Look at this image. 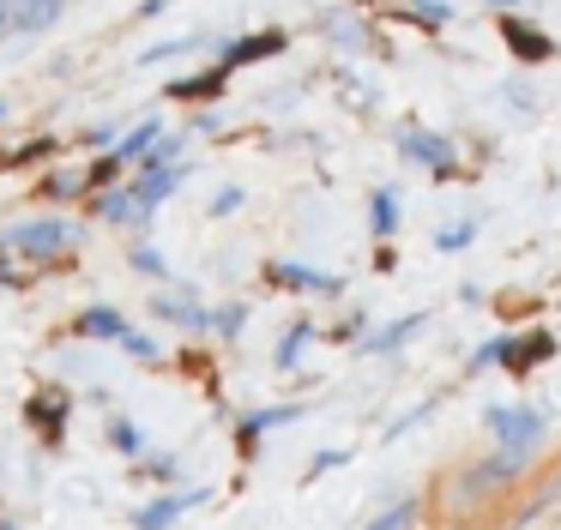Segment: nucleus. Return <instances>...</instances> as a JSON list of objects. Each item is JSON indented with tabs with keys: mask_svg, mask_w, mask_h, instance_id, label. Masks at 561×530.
<instances>
[{
	"mask_svg": "<svg viewBox=\"0 0 561 530\" xmlns=\"http://www.w3.org/2000/svg\"><path fill=\"white\" fill-rule=\"evenodd\" d=\"M489 428H495L501 446H513V452H531V440L543 434V416L537 410H489Z\"/></svg>",
	"mask_w": 561,
	"mask_h": 530,
	"instance_id": "nucleus-1",
	"label": "nucleus"
},
{
	"mask_svg": "<svg viewBox=\"0 0 561 530\" xmlns=\"http://www.w3.org/2000/svg\"><path fill=\"white\" fill-rule=\"evenodd\" d=\"M7 241H13L19 253H55L61 241H73V229L67 223H25V229H13Z\"/></svg>",
	"mask_w": 561,
	"mask_h": 530,
	"instance_id": "nucleus-2",
	"label": "nucleus"
},
{
	"mask_svg": "<svg viewBox=\"0 0 561 530\" xmlns=\"http://www.w3.org/2000/svg\"><path fill=\"white\" fill-rule=\"evenodd\" d=\"M399 145H404V157H416V163H428V169H447L453 163V145L435 139V132H423V127H411Z\"/></svg>",
	"mask_w": 561,
	"mask_h": 530,
	"instance_id": "nucleus-3",
	"label": "nucleus"
},
{
	"mask_svg": "<svg viewBox=\"0 0 561 530\" xmlns=\"http://www.w3.org/2000/svg\"><path fill=\"white\" fill-rule=\"evenodd\" d=\"M206 500V494H175V500H151L146 512H139V530H170L175 518L187 512V506H199Z\"/></svg>",
	"mask_w": 561,
	"mask_h": 530,
	"instance_id": "nucleus-4",
	"label": "nucleus"
},
{
	"mask_svg": "<svg viewBox=\"0 0 561 530\" xmlns=\"http://www.w3.org/2000/svg\"><path fill=\"white\" fill-rule=\"evenodd\" d=\"M175 181H182V169H151V175L146 181H139V205H146V211H151V205H158V199H170V193H175Z\"/></svg>",
	"mask_w": 561,
	"mask_h": 530,
	"instance_id": "nucleus-5",
	"label": "nucleus"
},
{
	"mask_svg": "<svg viewBox=\"0 0 561 530\" xmlns=\"http://www.w3.org/2000/svg\"><path fill=\"white\" fill-rule=\"evenodd\" d=\"M158 120H146V127H139V132H127V139L122 145H115V157H122V163H134V157H146L151 151V145H158Z\"/></svg>",
	"mask_w": 561,
	"mask_h": 530,
	"instance_id": "nucleus-6",
	"label": "nucleus"
},
{
	"mask_svg": "<svg viewBox=\"0 0 561 530\" xmlns=\"http://www.w3.org/2000/svg\"><path fill=\"white\" fill-rule=\"evenodd\" d=\"M103 217H110V223H134V217H146V205H139V193L134 199H127V193H110V199H103Z\"/></svg>",
	"mask_w": 561,
	"mask_h": 530,
	"instance_id": "nucleus-7",
	"label": "nucleus"
},
{
	"mask_svg": "<svg viewBox=\"0 0 561 530\" xmlns=\"http://www.w3.org/2000/svg\"><path fill=\"white\" fill-rule=\"evenodd\" d=\"M272 277L278 284H308V289H339L327 272H302V265H272Z\"/></svg>",
	"mask_w": 561,
	"mask_h": 530,
	"instance_id": "nucleus-8",
	"label": "nucleus"
},
{
	"mask_svg": "<svg viewBox=\"0 0 561 530\" xmlns=\"http://www.w3.org/2000/svg\"><path fill=\"white\" fill-rule=\"evenodd\" d=\"M79 325H85V332H110V337H127V320H122V313H110V308H91V313H85V320H79Z\"/></svg>",
	"mask_w": 561,
	"mask_h": 530,
	"instance_id": "nucleus-9",
	"label": "nucleus"
},
{
	"mask_svg": "<svg viewBox=\"0 0 561 530\" xmlns=\"http://www.w3.org/2000/svg\"><path fill=\"white\" fill-rule=\"evenodd\" d=\"M375 235H392V223H399V205H392V193H375Z\"/></svg>",
	"mask_w": 561,
	"mask_h": 530,
	"instance_id": "nucleus-10",
	"label": "nucleus"
},
{
	"mask_svg": "<svg viewBox=\"0 0 561 530\" xmlns=\"http://www.w3.org/2000/svg\"><path fill=\"white\" fill-rule=\"evenodd\" d=\"M290 416H296L290 404H284V410H260V416H248V422H242V434H260V428H278V422H290Z\"/></svg>",
	"mask_w": 561,
	"mask_h": 530,
	"instance_id": "nucleus-11",
	"label": "nucleus"
},
{
	"mask_svg": "<svg viewBox=\"0 0 561 530\" xmlns=\"http://www.w3.org/2000/svg\"><path fill=\"white\" fill-rule=\"evenodd\" d=\"M302 337H314V332H308V325H296V332H290V337H284V344H278V361H284V368H290V361L302 356Z\"/></svg>",
	"mask_w": 561,
	"mask_h": 530,
	"instance_id": "nucleus-12",
	"label": "nucleus"
},
{
	"mask_svg": "<svg viewBox=\"0 0 561 530\" xmlns=\"http://www.w3.org/2000/svg\"><path fill=\"white\" fill-rule=\"evenodd\" d=\"M115 446H122V452H139V446H146V440H139V428H134V422H115Z\"/></svg>",
	"mask_w": 561,
	"mask_h": 530,
	"instance_id": "nucleus-13",
	"label": "nucleus"
},
{
	"mask_svg": "<svg viewBox=\"0 0 561 530\" xmlns=\"http://www.w3.org/2000/svg\"><path fill=\"white\" fill-rule=\"evenodd\" d=\"M471 235H477V223H459V229H440L435 241H440V247L453 253V247H465V241H471Z\"/></svg>",
	"mask_w": 561,
	"mask_h": 530,
	"instance_id": "nucleus-14",
	"label": "nucleus"
},
{
	"mask_svg": "<svg viewBox=\"0 0 561 530\" xmlns=\"http://www.w3.org/2000/svg\"><path fill=\"white\" fill-rule=\"evenodd\" d=\"M416 12H423V19H453V7H447V0H416Z\"/></svg>",
	"mask_w": 561,
	"mask_h": 530,
	"instance_id": "nucleus-15",
	"label": "nucleus"
},
{
	"mask_svg": "<svg viewBox=\"0 0 561 530\" xmlns=\"http://www.w3.org/2000/svg\"><path fill=\"white\" fill-rule=\"evenodd\" d=\"M404 525H411V506H392V512H387V518H380V525H375V530H404Z\"/></svg>",
	"mask_w": 561,
	"mask_h": 530,
	"instance_id": "nucleus-16",
	"label": "nucleus"
},
{
	"mask_svg": "<svg viewBox=\"0 0 561 530\" xmlns=\"http://www.w3.org/2000/svg\"><path fill=\"white\" fill-rule=\"evenodd\" d=\"M495 7H513V0H495Z\"/></svg>",
	"mask_w": 561,
	"mask_h": 530,
	"instance_id": "nucleus-17",
	"label": "nucleus"
},
{
	"mask_svg": "<svg viewBox=\"0 0 561 530\" xmlns=\"http://www.w3.org/2000/svg\"><path fill=\"white\" fill-rule=\"evenodd\" d=\"M0 115H7V103H0Z\"/></svg>",
	"mask_w": 561,
	"mask_h": 530,
	"instance_id": "nucleus-18",
	"label": "nucleus"
}]
</instances>
